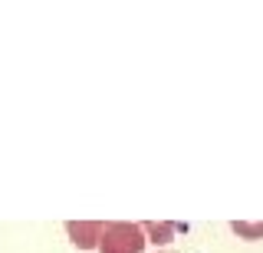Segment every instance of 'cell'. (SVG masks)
Segmentation results:
<instances>
[{
	"label": "cell",
	"mask_w": 263,
	"mask_h": 253,
	"mask_svg": "<svg viewBox=\"0 0 263 253\" xmlns=\"http://www.w3.org/2000/svg\"><path fill=\"white\" fill-rule=\"evenodd\" d=\"M145 230L142 224H132V220H112L102 227L99 237V253H145Z\"/></svg>",
	"instance_id": "obj_1"
},
{
	"label": "cell",
	"mask_w": 263,
	"mask_h": 253,
	"mask_svg": "<svg viewBox=\"0 0 263 253\" xmlns=\"http://www.w3.org/2000/svg\"><path fill=\"white\" fill-rule=\"evenodd\" d=\"M102 220H69L66 224V233L72 237V243H76L79 250H92L99 243V237H102Z\"/></svg>",
	"instance_id": "obj_2"
},
{
	"label": "cell",
	"mask_w": 263,
	"mask_h": 253,
	"mask_svg": "<svg viewBox=\"0 0 263 253\" xmlns=\"http://www.w3.org/2000/svg\"><path fill=\"white\" fill-rule=\"evenodd\" d=\"M145 233H152V243H171V233L178 230L175 224H142Z\"/></svg>",
	"instance_id": "obj_3"
}]
</instances>
